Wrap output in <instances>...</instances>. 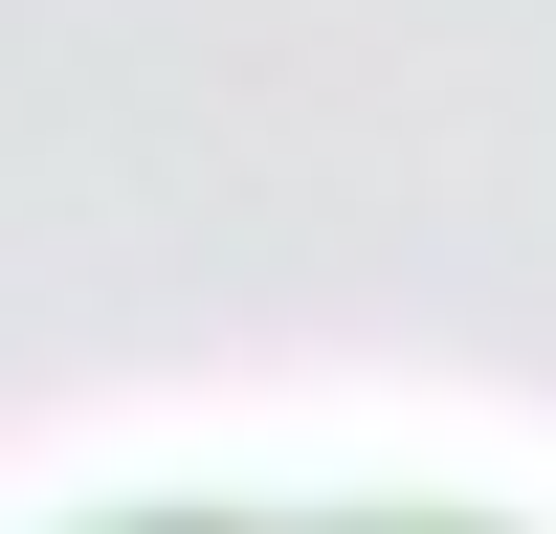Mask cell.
Listing matches in <instances>:
<instances>
[{
    "mask_svg": "<svg viewBox=\"0 0 556 534\" xmlns=\"http://www.w3.org/2000/svg\"><path fill=\"white\" fill-rule=\"evenodd\" d=\"M156 534H424V512H156Z\"/></svg>",
    "mask_w": 556,
    "mask_h": 534,
    "instance_id": "6da1fadb",
    "label": "cell"
}]
</instances>
